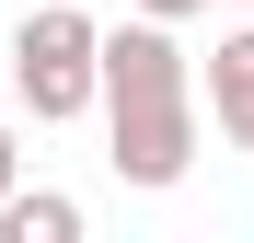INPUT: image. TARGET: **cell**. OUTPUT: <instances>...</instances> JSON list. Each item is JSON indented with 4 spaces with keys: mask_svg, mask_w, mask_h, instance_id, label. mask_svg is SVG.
<instances>
[{
    "mask_svg": "<svg viewBox=\"0 0 254 243\" xmlns=\"http://www.w3.org/2000/svg\"><path fill=\"white\" fill-rule=\"evenodd\" d=\"M104 128H116V174L127 185H185V162H196V81H185V47H174L162 12L104 35Z\"/></svg>",
    "mask_w": 254,
    "mask_h": 243,
    "instance_id": "cell-1",
    "label": "cell"
},
{
    "mask_svg": "<svg viewBox=\"0 0 254 243\" xmlns=\"http://www.w3.org/2000/svg\"><path fill=\"white\" fill-rule=\"evenodd\" d=\"M12 93L35 104V128H69L81 104H104V23L47 0L23 35H12Z\"/></svg>",
    "mask_w": 254,
    "mask_h": 243,
    "instance_id": "cell-2",
    "label": "cell"
},
{
    "mask_svg": "<svg viewBox=\"0 0 254 243\" xmlns=\"http://www.w3.org/2000/svg\"><path fill=\"white\" fill-rule=\"evenodd\" d=\"M208 116H220V139H243V151H254V23L208 58Z\"/></svg>",
    "mask_w": 254,
    "mask_h": 243,
    "instance_id": "cell-3",
    "label": "cell"
},
{
    "mask_svg": "<svg viewBox=\"0 0 254 243\" xmlns=\"http://www.w3.org/2000/svg\"><path fill=\"white\" fill-rule=\"evenodd\" d=\"M69 232H81V197H23V185L0 197V243H69Z\"/></svg>",
    "mask_w": 254,
    "mask_h": 243,
    "instance_id": "cell-4",
    "label": "cell"
},
{
    "mask_svg": "<svg viewBox=\"0 0 254 243\" xmlns=\"http://www.w3.org/2000/svg\"><path fill=\"white\" fill-rule=\"evenodd\" d=\"M127 12H162V23H185V12H220V0H127Z\"/></svg>",
    "mask_w": 254,
    "mask_h": 243,
    "instance_id": "cell-5",
    "label": "cell"
},
{
    "mask_svg": "<svg viewBox=\"0 0 254 243\" xmlns=\"http://www.w3.org/2000/svg\"><path fill=\"white\" fill-rule=\"evenodd\" d=\"M23 185V151H12V128H0V197H12Z\"/></svg>",
    "mask_w": 254,
    "mask_h": 243,
    "instance_id": "cell-6",
    "label": "cell"
}]
</instances>
